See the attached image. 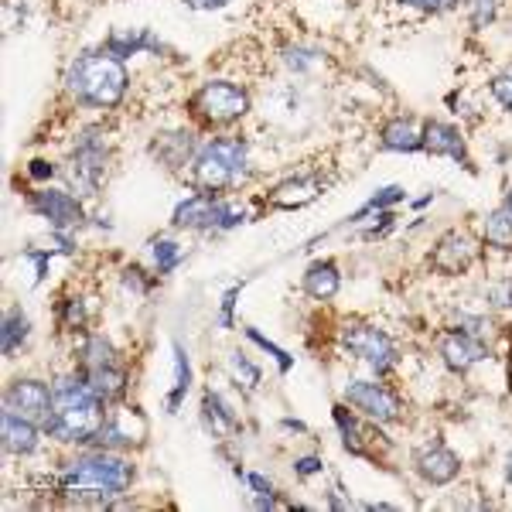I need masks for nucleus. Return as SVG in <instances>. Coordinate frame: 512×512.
I'll return each mask as SVG.
<instances>
[{"label": "nucleus", "mask_w": 512, "mask_h": 512, "mask_svg": "<svg viewBox=\"0 0 512 512\" xmlns=\"http://www.w3.org/2000/svg\"><path fill=\"white\" fill-rule=\"evenodd\" d=\"M202 417H205V424L212 427V434H219V437L236 434V427H239L236 414L229 410V403L222 400L219 393H205V400H202Z\"/></svg>", "instance_id": "23"}, {"label": "nucleus", "mask_w": 512, "mask_h": 512, "mask_svg": "<svg viewBox=\"0 0 512 512\" xmlns=\"http://www.w3.org/2000/svg\"><path fill=\"white\" fill-rule=\"evenodd\" d=\"M106 403L93 393V386L82 376H65L52 386V414L45 420V431L55 441L86 444L106 424Z\"/></svg>", "instance_id": "2"}, {"label": "nucleus", "mask_w": 512, "mask_h": 512, "mask_svg": "<svg viewBox=\"0 0 512 512\" xmlns=\"http://www.w3.org/2000/svg\"><path fill=\"white\" fill-rule=\"evenodd\" d=\"M158 45L147 31H117V35L110 38V45H106V52L117 55V59H127V55H137L140 48H151Z\"/></svg>", "instance_id": "26"}, {"label": "nucleus", "mask_w": 512, "mask_h": 512, "mask_svg": "<svg viewBox=\"0 0 512 512\" xmlns=\"http://www.w3.org/2000/svg\"><path fill=\"white\" fill-rule=\"evenodd\" d=\"M236 222H243V212L219 202V195H205V192L188 195L175 209L178 229H233Z\"/></svg>", "instance_id": "6"}, {"label": "nucleus", "mask_w": 512, "mask_h": 512, "mask_svg": "<svg viewBox=\"0 0 512 512\" xmlns=\"http://www.w3.org/2000/svg\"><path fill=\"white\" fill-rule=\"evenodd\" d=\"M110 362H117V352H113V345L106 342L103 335H89L86 345H82V369L110 366Z\"/></svg>", "instance_id": "27"}, {"label": "nucleus", "mask_w": 512, "mask_h": 512, "mask_svg": "<svg viewBox=\"0 0 512 512\" xmlns=\"http://www.w3.org/2000/svg\"><path fill=\"white\" fill-rule=\"evenodd\" d=\"M151 253H154V267H158V274H171V270L181 263V256H185L175 239H154Z\"/></svg>", "instance_id": "28"}, {"label": "nucleus", "mask_w": 512, "mask_h": 512, "mask_svg": "<svg viewBox=\"0 0 512 512\" xmlns=\"http://www.w3.org/2000/svg\"><path fill=\"white\" fill-rule=\"evenodd\" d=\"M485 243L502 253H512V216L506 209H495L485 216Z\"/></svg>", "instance_id": "25"}, {"label": "nucleus", "mask_w": 512, "mask_h": 512, "mask_svg": "<svg viewBox=\"0 0 512 512\" xmlns=\"http://www.w3.org/2000/svg\"><path fill=\"white\" fill-rule=\"evenodd\" d=\"M345 403L359 410L373 424H393L403 417V400L393 390H386L383 383H369V379H352L345 386Z\"/></svg>", "instance_id": "7"}, {"label": "nucleus", "mask_w": 512, "mask_h": 512, "mask_svg": "<svg viewBox=\"0 0 512 512\" xmlns=\"http://www.w3.org/2000/svg\"><path fill=\"white\" fill-rule=\"evenodd\" d=\"M82 379L93 386V393L103 403H113L127 393V373H123L120 362H110V366H96V369H82Z\"/></svg>", "instance_id": "19"}, {"label": "nucleus", "mask_w": 512, "mask_h": 512, "mask_svg": "<svg viewBox=\"0 0 512 512\" xmlns=\"http://www.w3.org/2000/svg\"><path fill=\"white\" fill-rule=\"evenodd\" d=\"M103 175H106V144L96 134H86L76 144V151H72V168H69L72 188L89 198L96 195Z\"/></svg>", "instance_id": "9"}, {"label": "nucleus", "mask_w": 512, "mask_h": 512, "mask_svg": "<svg viewBox=\"0 0 512 512\" xmlns=\"http://www.w3.org/2000/svg\"><path fill=\"white\" fill-rule=\"evenodd\" d=\"M4 410L45 427L48 414H52V386L41 383V379H14L4 390Z\"/></svg>", "instance_id": "11"}, {"label": "nucleus", "mask_w": 512, "mask_h": 512, "mask_svg": "<svg viewBox=\"0 0 512 512\" xmlns=\"http://www.w3.org/2000/svg\"><path fill=\"white\" fill-rule=\"evenodd\" d=\"M424 151L437 154V158H454V161L465 164V168H472V158H468V147H465L461 130L451 127V123H444V120H427L424 123Z\"/></svg>", "instance_id": "15"}, {"label": "nucleus", "mask_w": 512, "mask_h": 512, "mask_svg": "<svg viewBox=\"0 0 512 512\" xmlns=\"http://www.w3.org/2000/svg\"><path fill=\"white\" fill-rule=\"evenodd\" d=\"M192 113L202 123H212V127H226V123H236L250 113V93L236 82L216 79L205 82L202 89L192 96Z\"/></svg>", "instance_id": "5"}, {"label": "nucleus", "mask_w": 512, "mask_h": 512, "mask_svg": "<svg viewBox=\"0 0 512 512\" xmlns=\"http://www.w3.org/2000/svg\"><path fill=\"white\" fill-rule=\"evenodd\" d=\"M414 468L427 485H451L454 478L461 475V458L448 448V444L434 441L417 451Z\"/></svg>", "instance_id": "14"}, {"label": "nucleus", "mask_w": 512, "mask_h": 512, "mask_svg": "<svg viewBox=\"0 0 512 512\" xmlns=\"http://www.w3.org/2000/svg\"><path fill=\"white\" fill-rule=\"evenodd\" d=\"M321 178L315 175H301V178H291V181H280V185L270 192V205L277 209H301V205L315 202L321 195Z\"/></svg>", "instance_id": "17"}, {"label": "nucleus", "mask_w": 512, "mask_h": 512, "mask_svg": "<svg viewBox=\"0 0 512 512\" xmlns=\"http://www.w3.org/2000/svg\"><path fill=\"white\" fill-rule=\"evenodd\" d=\"M151 151L168 164V168H181V164L195 161V140L188 130H175V134H158V140L151 144Z\"/></svg>", "instance_id": "20"}, {"label": "nucleus", "mask_w": 512, "mask_h": 512, "mask_svg": "<svg viewBox=\"0 0 512 512\" xmlns=\"http://www.w3.org/2000/svg\"><path fill=\"white\" fill-rule=\"evenodd\" d=\"M437 352H441L444 366H448L451 373H468V369L478 366V362L485 359V342H482V335L451 328V332L441 335V345H437Z\"/></svg>", "instance_id": "13"}, {"label": "nucleus", "mask_w": 512, "mask_h": 512, "mask_svg": "<svg viewBox=\"0 0 512 512\" xmlns=\"http://www.w3.org/2000/svg\"><path fill=\"white\" fill-rule=\"evenodd\" d=\"M127 69L117 55L110 52H89L72 62L69 76H65V89L82 106L93 110H113L127 93Z\"/></svg>", "instance_id": "3"}, {"label": "nucleus", "mask_w": 512, "mask_h": 512, "mask_svg": "<svg viewBox=\"0 0 512 512\" xmlns=\"http://www.w3.org/2000/svg\"><path fill=\"white\" fill-rule=\"evenodd\" d=\"M195 188L205 195H222L246 178V144L236 137H219L198 147L192 161Z\"/></svg>", "instance_id": "4"}, {"label": "nucleus", "mask_w": 512, "mask_h": 512, "mask_svg": "<svg viewBox=\"0 0 512 512\" xmlns=\"http://www.w3.org/2000/svg\"><path fill=\"white\" fill-rule=\"evenodd\" d=\"M403 198V188H383V195H376V198H369V205L362 212H369V209H383V205H390V202H400Z\"/></svg>", "instance_id": "36"}, {"label": "nucleus", "mask_w": 512, "mask_h": 512, "mask_svg": "<svg viewBox=\"0 0 512 512\" xmlns=\"http://www.w3.org/2000/svg\"><path fill=\"white\" fill-rule=\"evenodd\" d=\"M502 209H506L509 216H512V188H509V192H506V205H502Z\"/></svg>", "instance_id": "41"}, {"label": "nucleus", "mask_w": 512, "mask_h": 512, "mask_svg": "<svg viewBox=\"0 0 512 512\" xmlns=\"http://www.w3.org/2000/svg\"><path fill=\"white\" fill-rule=\"evenodd\" d=\"M192 11H219V7H226L229 0H185Z\"/></svg>", "instance_id": "39"}, {"label": "nucleus", "mask_w": 512, "mask_h": 512, "mask_svg": "<svg viewBox=\"0 0 512 512\" xmlns=\"http://www.w3.org/2000/svg\"><path fill=\"white\" fill-rule=\"evenodd\" d=\"M31 209L38 212L41 219H48L55 229H72L79 226L82 219V205L76 195L69 192H59V188H38V192H31Z\"/></svg>", "instance_id": "12"}, {"label": "nucleus", "mask_w": 512, "mask_h": 512, "mask_svg": "<svg viewBox=\"0 0 512 512\" xmlns=\"http://www.w3.org/2000/svg\"><path fill=\"white\" fill-rule=\"evenodd\" d=\"M284 62L291 65L294 72H308L311 65L318 62V55H315V52H308V48H291V52L284 55Z\"/></svg>", "instance_id": "34"}, {"label": "nucleus", "mask_w": 512, "mask_h": 512, "mask_svg": "<svg viewBox=\"0 0 512 512\" xmlns=\"http://www.w3.org/2000/svg\"><path fill=\"white\" fill-rule=\"evenodd\" d=\"M130 482H134V465L120 454L93 451L82 458L69 461V468L59 478V489L65 499L72 502H93V506H110L113 499L127 495Z\"/></svg>", "instance_id": "1"}, {"label": "nucleus", "mask_w": 512, "mask_h": 512, "mask_svg": "<svg viewBox=\"0 0 512 512\" xmlns=\"http://www.w3.org/2000/svg\"><path fill=\"white\" fill-rule=\"evenodd\" d=\"M0 434H4V451L7 454H31L38 448L41 441V424L35 420L21 417V414H11V410H4V420H0Z\"/></svg>", "instance_id": "16"}, {"label": "nucleus", "mask_w": 512, "mask_h": 512, "mask_svg": "<svg viewBox=\"0 0 512 512\" xmlns=\"http://www.w3.org/2000/svg\"><path fill=\"white\" fill-rule=\"evenodd\" d=\"M31 178H52V164H48V161H31Z\"/></svg>", "instance_id": "40"}, {"label": "nucleus", "mask_w": 512, "mask_h": 512, "mask_svg": "<svg viewBox=\"0 0 512 512\" xmlns=\"http://www.w3.org/2000/svg\"><path fill=\"white\" fill-rule=\"evenodd\" d=\"M478 260V243L465 229H448L441 239L434 243L431 253V267L444 277H458L465 270H472Z\"/></svg>", "instance_id": "10"}, {"label": "nucleus", "mask_w": 512, "mask_h": 512, "mask_svg": "<svg viewBox=\"0 0 512 512\" xmlns=\"http://www.w3.org/2000/svg\"><path fill=\"white\" fill-rule=\"evenodd\" d=\"M335 424H338V431H342V444L352 454H359V458H376L373 441L379 434L373 431V427H362L345 407H335Z\"/></svg>", "instance_id": "18"}, {"label": "nucleus", "mask_w": 512, "mask_h": 512, "mask_svg": "<svg viewBox=\"0 0 512 512\" xmlns=\"http://www.w3.org/2000/svg\"><path fill=\"white\" fill-rule=\"evenodd\" d=\"M383 147L386 151H403V154L424 151V130L410 117H393L383 127Z\"/></svg>", "instance_id": "21"}, {"label": "nucleus", "mask_w": 512, "mask_h": 512, "mask_svg": "<svg viewBox=\"0 0 512 512\" xmlns=\"http://www.w3.org/2000/svg\"><path fill=\"white\" fill-rule=\"evenodd\" d=\"M229 366H233V373L236 376H243V383H246V390H253L256 383H260V369L253 366L246 355H239V352H233V359H229Z\"/></svg>", "instance_id": "32"}, {"label": "nucleus", "mask_w": 512, "mask_h": 512, "mask_svg": "<svg viewBox=\"0 0 512 512\" xmlns=\"http://www.w3.org/2000/svg\"><path fill=\"white\" fill-rule=\"evenodd\" d=\"M465 7H468V18H472L475 31L489 28L495 21V0H465Z\"/></svg>", "instance_id": "30"}, {"label": "nucleus", "mask_w": 512, "mask_h": 512, "mask_svg": "<svg viewBox=\"0 0 512 512\" xmlns=\"http://www.w3.org/2000/svg\"><path fill=\"white\" fill-rule=\"evenodd\" d=\"M175 366H178V373H175V390H171V400H168V407L175 410L178 403H181V396L188 393V379H192V369H188V355L181 352V345H175Z\"/></svg>", "instance_id": "29"}, {"label": "nucleus", "mask_w": 512, "mask_h": 512, "mask_svg": "<svg viewBox=\"0 0 512 512\" xmlns=\"http://www.w3.org/2000/svg\"><path fill=\"white\" fill-rule=\"evenodd\" d=\"M489 301L495 308H512V280H499L495 287H489Z\"/></svg>", "instance_id": "35"}, {"label": "nucleus", "mask_w": 512, "mask_h": 512, "mask_svg": "<svg viewBox=\"0 0 512 512\" xmlns=\"http://www.w3.org/2000/svg\"><path fill=\"white\" fill-rule=\"evenodd\" d=\"M403 4H407V7H417V11H431V14H437V11H448L454 0H403Z\"/></svg>", "instance_id": "37"}, {"label": "nucleus", "mask_w": 512, "mask_h": 512, "mask_svg": "<svg viewBox=\"0 0 512 512\" xmlns=\"http://www.w3.org/2000/svg\"><path fill=\"white\" fill-rule=\"evenodd\" d=\"M342 345L355 355V359L369 362L376 373H390V369L396 366V359H400L393 338L386 332H379V328H373V325H345L342 328Z\"/></svg>", "instance_id": "8"}, {"label": "nucleus", "mask_w": 512, "mask_h": 512, "mask_svg": "<svg viewBox=\"0 0 512 512\" xmlns=\"http://www.w3.org/2000/svg\"><path fill=\"white\" fill-rule=\"evenodd\" d=\"M338 287H342V274H338L332 260H318L304 270V291H308V297H315V301H332Z\"/></svg>", "instance_id": "22"}, {"label": "nucleus", "mask_w": 512, "mask_h": 512, "mask_svg": "<svg viewBox=\"0 0 512 512\" xmlns=\"http://www.w3.org/2000/svg\"><path fill=\"white\" fill-rule=\"evenodd\" d=\"M489 93L495 96V103H499V106L512 110V69L499 72V76L489 82Z\"/></svg>", "instance_id": "31"}, {"label": "nucleus", "mask_w": 512, "mask_h": 512, "mask_svg": "<svg viewBox=\"0 0 512 512\" xmlns=\"http://www.w3.org/2000/svg\"><path fill=\"white\" fill-rule=\"evenodd\" d=\"M62 325H65V328H82V325H86V308H82L79 297H69V301H65Z\"/></svg>", "instance_id": "33"}, {"label": "nucleus", "mask_w": 512, "mask_h": 512, "mask_svg": "<svg viewBox=\"0 0 512 512\" xmlns=\"http://www.w3.org/2000/svg\"><path fill=\"white\" fill-rule=\"evenodd\" d=\"M315 472H321V458H301V461H297V475H301V478H308Z\"/></svg>", "instance_id": "38"}, {"label": "nucleus", "mask_w": 512, "mask_h": 512, "mask_svg": "<svg viewBox=\"0 0 512 512\" xmlns=\"http://www.w3.org/2000/svg\"><path fill=\"white\" fill-rule=\"evenodd\" d=\"M28 335H31L28 315H24L21 308H11L4 315V328H0V349H4L7 359H11V355L18 352L24 342H28Z\"/></svg>", "instance_id": "24"}, {"label": "nucleus", "mask_w": 512, "mask_h": 512, "mask_svg": "<svg viewBox=\"0 0 512 512\" xmlns=\"http://www.w3.org/2000/svg\"><path fill=\"white\" fill-rule=\"evenodd\" d=\"M506 478L512 482V451H509V458H506Z\"/></svg>", "instance_id": "42"}]
</instances>
